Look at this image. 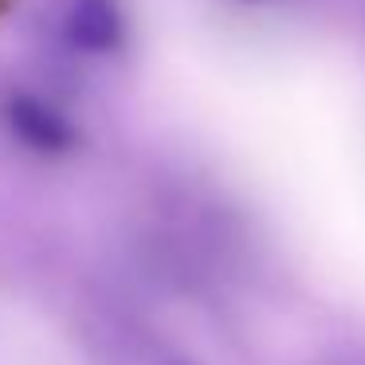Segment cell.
Instances as JSON below:
<instances>
[{
	"label": "cell",
	"instance_id": "obj_3",
	"mask_svg": "<svg viewBox=\"0 0 365 365\" xmlns=\"http://www.w3.org/2000/svg\"><path fill=\"white\" fill-rule=\"evenodd\" d=\"M177 365H189V361H177Z\"/></svg>",
	"mask_w": 365,
	"mask_h": 365
},
{
	"label": "cell",
	"instance_id": "obj_1",
	"mask_svg": "<svg viewBox=\"0 0 365 365\" xmlns=\"http://www.w3.org/2000/svg\"><path fill=\"white\" fill-rule=\"evenodd\" d=\"M0 122L20 145L43 153V158H59V153H71L79 145L75 122L32 91H9L0 98Z\"/></svg>",
	"mask_w": 365,
	"mask_h": 365
},
{
	"label": "cell",
	"instance_id": "obj_2",
	"mask_svg": "<svg viewBox=\"0 0 365 365\" xmlns=\"http://www.w3.org/2000/svg\"><path fill=\"white\" fill-rule=\"evenodd\" d=\"M63 36L87 56H110L126 43V12L122 0H71L63 16Z\"/></svg>",
	"mask_w": 365,
	"mask_h": 365
}]
</instances>
